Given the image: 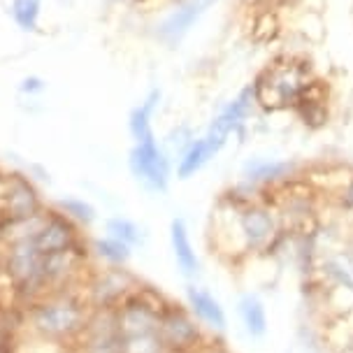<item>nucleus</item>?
Returning <instances> with one entry per match:
<instances>
[{
    "label": "nucleus",
    "mask_w": 353,
    "mask_h": 353,
    "mask_svg": "<svg viewBox=\"0 0 353 353\" xmlns=\"http://www.w3.org/2000/svg\"><path fill=\"white\" fill-rule=\"evenodd\" d=\"M128 163H130V172L135 174V179L142 181L151 191L163 193L168 188L170 161L165 159L159 142L154 140V135H149L147 140L135 142Z\"/></svg>",
    "instance_id": "1"
},
{
    "label": "nucleus",
    "mask_w": 353,
    "mask_h": 353,
    "mask_svg": "<svg viewBox=\"0 0 353 353\" xmlns=\"http://www.w3.org/2000/svg\"><path fill=\"white\" fill-rule=\"evenodd\" d=\"M159 335L165 344V351H176L184 353L191 351L200 344L203 339V330H200L198 321L184 309L176 307H165L161 314V323H159Z\"/></svg>",
    "instance_id": "2"
},
{
    "label": "nucleus",
    "mask_w": 353,
    "mask_h": 353,
    "mask_svg": "<svg viewBox=\"0 0 353 353\" xmlns=\"http://www.w3.org/2000/svg\"><path fill=\"white\" fill-rule=\"evenodd\" d=\"M237 228L242 244L247 251H263L276 239L279 225L272 212L265 210V207H247L244 212H239Z\"/></svg>",
    "instance_id": "3"
},
{
    "label": "nucleus",
    "mask_w": 353,
    "mask_h": 353,
    "mask_svg": "<svg viewBox=\"0 0 353 353\" xmlns=\"http://www.w3.org/2000/svg\"><path fill=\"white\" fill-rule=\"evenodd\" d=\"M33 325L49 337H65L81 327V309L74 302H49L35 309Z\"/></svg>",
    "instance_id": "4"
},
{
    "label": "nucleus",
    "mask_w": 353,
    "mask_h": 353,
    "mask_svg": "<svg viewBox=\"0 0 353 353\" xmlns=\"http://www.w3.org/2000/svg\"><path fill=\"white\" fill-rule=\"evenodd\" d=\"M249 107H251V88H247V91L239 93V96L232 100V103L225 107V110L221 112L216 119H214V123L210 125L207 135L203 137L214 156H216L219 151L223 149V144L230 137V132L235 130V128H239V123L247 119Z\"/></svg>",
    "instance_id": "5"
},
{
    "label": "nucleus",
    "mask_w": 353,
    "mask_h": 353,
    "mask_svg": "<svg viewBox=\"0 0 353 353\" xmlns=\"http://www.w3.org/2000/svg\"><path fill=\"white\" fill-rule=\"evenodd\" d=\"M163 309L165 307H154L151 302H144V300L125 302L117 314L119 337L144 335V332H159Z\"/></svg>",
    "instance_id": "6"
},
{
    "label": "nucleus",
    "mask_w": 353,
    "mask_h": 353,
    "mask_svg": "<svg viewBox=\"0 0 353 353\" xmlns=\"http://www.w3.org/2000/svg\"><path fill=\"white\" fill-rule=\"evenodd\" d=\"M8 270L21 286H33L42 279V254L33 244V239H21L14 242L8 258Z\"/></svg>",
    "instance_id": "7"
},
{
    "label": "nucleus",
    "mask_w": 353,
    "mask_h": 353,
    "mask_svg": "<svg viewBox=\"0 0 353 353\" xmlns=\"http://www.w3.org/2000/svg\"><path fill=\"white\" fill-rule=\"evenodd\" d=\"M186 300H188V309L200 323H205L212 330H225L228 325V319H225V312L221 307V302L214 298V295L207 291V288L200 286H188L186 288Z\"/></svg>",
    "instance_id": "8"
},
{
    "label": "nucleus",
    "mask_w": 353,
    "mask_h": 353,
    "mask_svg": "<svg viewBox=\"0 0 353 353\" xmlns=\"http://www.w3.org/2000/svg\"><path fill=\"white\" fill-rule=\"evenodd\" d=\"M72 237H74V232L70 228V223L54 216L40 225V230H37L33 237V244L44 256V254H56V251L72 249Z\"/></svg>",
    "instance_id": "9"
},
{
    "label": "nucleus",
    "mask_w": 353,
    "mask_h": 353,
    "mask_svg": "<svg viewBox=\"0 0 353 353\" xmlns=\"http://www.w3.org/2000/svg\"><path fill=\"white\" fill-rule=\"evenodd\" d=\"M170 242H172V251H174V261L179 265L181 274L184 276H195L200 272V261L193 251L191 237H188V228L184 223V219H172L170 223Z\"/></svg>",
    "instance_id": "10"
},
{
    "label": "nucleus",
    "mask_w": 353,
    "mask_h": 353,
    "mask_svg": "<svg viewBox=\"0 0 353 353\" xmlns=\"http://www.w3.org/2000/svg\"><path fill=\"white\" fill-rule=\"evenodd\" d=\"M237 312L249 337H265V332H268V312H265L263 300L256 293H244L237 302Z\"/></svg>",
    "instance_id": "11"
},
{
    "label": "nucleus",
    "mask_w": 353,
    "mask_h": 353,
    "mask_svg": "<svg viewBox=\"0 0 353 353\" xmlns=\"http://www.w3.org/2000/svg\"><path fill=\"white\" fill-rule=\"evenodd\" d=\"M214 3H216V0H188L184 8L176 10L174 14L163 23L161 33L165 35L168 40H176V37H181L195 21H198L200 14H203V12Z\"/></svg>",
    "instance_id": "12"
},
{
    "label": "nucleus",
    "mask_w": 353,
    "mask_h": 353,
    "mask_svg": "<svg viewBox=\"0 0 353 353\" xmlns=\"http://www.w3.org/2000/svg\"><path fill=\"white\" fill-rule=\"evenodd\" d=\"M8 212L12 219L26 221L37 216V195L23 179H14L8 193Z\"/></svg>",
    "instance_id": "13"
},
{
    "label": "nucleus",
    "mask_w": 353,
    "mask_h": 353,
    "mask_svg": "<svg viewBox=\"0 0 353 353\" xmlns=\"http://www.w3.org/2000/svg\"><path fill=\"white\" fill-rule=\"evenodd\" d=\"M159 100H161V91H151L147 100L130 112L128 125H130V132H132V137H135V142L147 140L149 135H154V132H151V117H154L156 107H159Z\"/></svg>",
    "instance_id": "14"
},
{
    "label": "nucleus",
    "mask_w": 353,
    "mask_h": 353,
    "mask_svg": "<svg viewBox=\"0 0 353 353\" xmlns=\"http://www.w3.org/2000/svg\"><path fill=\"white\" fill-rule=\"evenodd\" d=\"M214 159V154L207 147L205 140H195L188 144V149L184 151V156L179 159V165H176V176L179 179H188L193 176L198 170H203L207 163Z\"/></svg>",
    "instance_id": "15"
},
{
    "label": "nucleus",
    "mask_w": 353,
    "mask_h": 353,
    "mask_svg": "<svg viewBox=\"0 0 353 353\" xmlns=\"http://www.w3.org/2000/svg\"><path fill=\"white\" fill-rule=\"evenodd\" d=\"M323 276L332 286L353 288V256L349 254H335L327 256L323 261Z\"/></svg>",
    "instance_id": "16"
},
{
    "label": "nucleus",
    "mask_w": 353,
    "mask_h": 353,
    "mask_svg": "<svg viewBox=\"0 0 353 353\" xmlns=\"http://www.w3.org/2000/svg\"><path fill=\"white\" fill-rule=\"evenodd\" d=\"M272 84H263V86H258V88H270V91L274 93V103H288V100H295L298 98V93L302 91V81L300 77L295 74L293 70H283V72H276L272 74Z\"/></svg>",
    "instance_id": "17"
},
{
    "label": "nucleus",
    "mask_w": 353,
    "mask_h": 353,
    "mask_svg": "<svg viewBox=\"0 0 353 353\" xmlns=\"http://www.w3.org/2000/svg\"><path fill=\"white\" fill-rule=\"evenodd\" d=\"M119 353H168L159 332H144L119 339Z\"/></svg>",
    "instance_id": "18"
},
{
    "label": "nucleus",
    "mask_w": 353,
    "mask_h": 353,
    "mask_svg": "<svg viewBox=\"0 0 353 353\" xmlns=\"http://www.w3.org/2000/svg\"><path fill=\"white\" fill-rule=\"evenodd\" d=\"M40 10H42V0H12L10 12L19 28L33 33L40 26Z\"/></svg>",
    "instance_id": "19"
},
{
    "label": "nucleus",
    "mask_w": 353,
    "mask_h": 353,
    "mask_svg": "<svg viewBox=\"0 0 353 353\" xmlns=\"http://www.w3.org/2000/svg\"><path fill=\"white\" fill-rule=\"evenodd\" d=\"M105 230H107V235H110V237H114V239H119V242L128 244L130 249L137 247V244L142 242V230L128 219H121V216L110 219L105 223Z\"/></svg>",
    "instance_id": "20"
},
{
    "label": "nucleus",
    "mask_w": 353,
    "mask_h": 353,
    "mask_svg": "<svg viewBox=\"0 0 353 353\" xmlns=\"http://www.w3.org/2000/svg\"><path fill=\"white\" fill-rule=\"evenodd\" d=\"M72 268V249L42 256V279H61Z\"/></svg>",
    "instance_id": "21"
},
{
    "label": "nucleus",
    "mask_w": 353,
    "mask_h": 353,
    "mask_svg": "<svg viewBox=\"0 0 353 353\" xmlns=\"http://www.w3.org/2000/svg\"><path fill=\"white\" fill-rule=\"evenodd\" d=\"M96 251L100 258H105L107 263L112 265H125L130 261V247L123 242H119L114 237H103V239H96Z\"/></svg>",
    "instance_id": "22"
},
{
    "label": "nucleus",
    "mask_w": 353,
    "mask_h": 353,
    "mask_svg": "<svg viewBox=\"0 0 353 353\" xmlns=\"http://www.w3.org/2000/svg\"><path fill=\"white\" fill-rule=\"evenodd\" d=\"M288 170H291L288 163L261 161V163H254V165H249L247 176H249L251 181H274V179H281V176H286Z\"/></svg>",
    "instance_id": "23"
},
{
    "label": "nucleus",
    "mask_w": 353,
    "mask_h": 353,
    "mask_svg": "<svg viewBox=\"0 0 353 353\" xmlns=\"http://www.w3.org/2000/svg\"><path fill=\"white\" fill-rule=\"evenodd\" d=\"M61 207L68 216L81 221V223H91L96 219V210L91 205L84 203V200H77V198H68V200H61Z\"/></svg>",
    "instance_id": "24"
},
{
    "label": "nucleus",
    "mask_w": 353,
    "mask_h": 353,
    "mask_svg": "<svg viewBox=\"0 0 353 353\" xmlns=\"http://www.w3.org/2000/svg\"><path fill=\"white\" fill-rule=\"evenodd\" d=\"M19 88H21V93H28V96H30V93L44 91V81L40 77H26V79L21 81V86H19Z\"/></svg>",
    "instance_id": "25"
},
{
    "label": "nucleus",
    "mask_w": 353,
    "mask_h": 353,
    "mask_svg": "<svg viewBox=\"0 0 353 353\" xmlns=\"http://www.w3.org/2000/svg\"><path fill=\"white\" fill-rule=\"evenodd\" d=\"M346 203L353 205V186H351V191H349V198H346Z\"/></svg>",
    "instance_id": "26"
},
{
    "label": "nucleus",
    "mask_w": 353,
    "mask_h": 353,
    "mask_svg": "<svg viewBox=\"0 0 353 353\" xmlns=\"http://www.w3.org/2000/svg\"><path fill=\"white\" fill-rule=\"evenodd\" d=\"M342 353H353V346H349V349H344Z\"/></svg>",
    "instance_id": "27"
},
{
    "label": "nucleus",
    "mask_w": 353,
    "mask_h": 353,
    "mask_svg": "<svg viewBox=\"0 0 353 353\" xmlns=\"http://www.w3.org/2000/svg\"><path fill=\"white\" fill-rule=\"evenodd\" d=\"M216 353H225V351H216Z\"/></svg>",
    "instance_id": "28"
}]
</instances>
